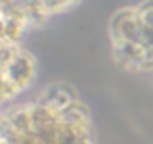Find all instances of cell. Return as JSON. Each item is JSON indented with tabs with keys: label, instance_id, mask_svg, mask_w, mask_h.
<instances>
[{
	"label": "cell",
	"instance_id": "1",
	"mask_svg": "<svg viewBox=\"0 0 153 144\" xmlns=\"http://www.w3.org/2000/svg\"><path fill=\"white\" fill-rule=\"evenodd\" d=\"M109 38L111 42H140L143 40V25L138 21L134 7L117 9L109 19Z\"/></svg>",
	"mask_w": 153,
	"mask_h": 144
},
{
	"label": "cell",
	"instance_id": "2",
	"mask_svg": "<svg viewBox=\"0 0 153 144\" xmlns=\"http://www.w3.org/2000/svg\"><path fill=\"white\" fill-rule=\"evenodd\" d=\"M111 54L115 65L126 71H153L149 48L143 42H111Z\"/></svg>",
	"mask_w": 153,
	"mask_h": 144
},
{
	"label": "cell",
	"instance_id": "3",
	"mask_svg": "<svg viewBox=\"0 0 153 144\" xmlns=\"http://www.w3.org/2000/svg\"><path fill=\"white\" fill-rule=\"evenodd\" d=\"M2 73L7 75V79L19 90V92H25L27 88L34 86L36 77H38V63L34 59L32 52H27L25 48H21L13 61L2 69Z\"/></svg>",
	"mask_w": 153,
	"mask_h": 144
},
{
	"label": "cell",
	"instance_id": "4",
	"mask_svg": "<svg viewBox=\"0 0 153 144\" xmlns=\"http://www.w3.org/2000/svg\"><path fill=\"white\" fill-rule=\"evenodd\" d=\"M38 100L61 115L69 104H74L78 100V96L71 90V86H67V84H51L48 88L42 90V94L38 96Z\"/></svg>",
	"mask_w": 153,
	"mask_h": 144
},
{
	"label": "cell",
	"instance_id": "5",
	"mask_svg": "<svg viewBox=\"0 0 153 144\" xmlns=\"http://www.w3.org/2000/svg\"><path fill=\"white\" fill-rule=\"evenodd\" d=\"M134 9H136V15H138L143 29L153 32V0H143V2L134 4Z\"/></svg>",
	"mask_w": 153,
	"mask_h": 144
}]
</instances>
